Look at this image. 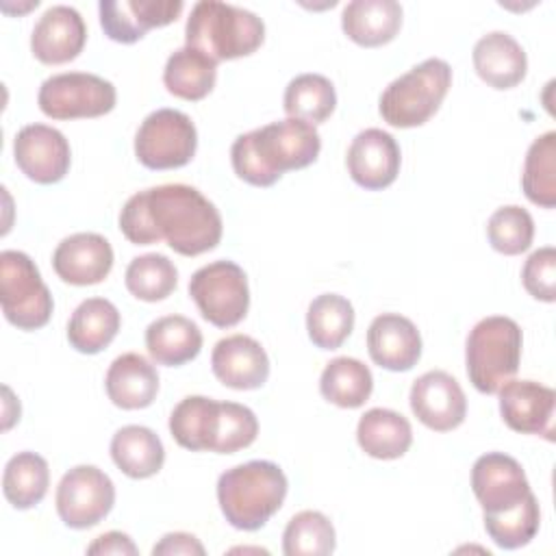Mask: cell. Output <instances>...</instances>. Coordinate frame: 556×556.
Here are the masks:
<instances>
[{"label": "cell", "instance_id": "obj_1", "mask_svg": "<svg viewBox=\"0 0 556 556\" xmlns=\"http://www.w3.org/2000/svg\"><path fill=\"white\" fill-rule=\"evenodd\" d=\"M119 230L135 245L165 241L182 256L213 250L222 239V215L195 187L172 182L137 191L119 213Z\"/></svg>", "mask_w": 556, "mask_h": 556}, {"label": "cell", "instance_id": "obj_2", "mask_svg": "<svg viewBox=\"0 0 556 556\" xmlns=\"http://www.w3.org/2000/svg\"><path fill=\"white\" fill-rule=\"evenodd\" d=\"M319 150L317 128L304 119L287 117L239 135L230 148V161L241 180L271 187L285 172L315 163Z\"/></svg>", "mask_w": 556, "mask_h": 556}, {"label": "cell", "instance_id": "obj_3", "mask_svg": "<svg viewBox=\"0 0 556 556\" xmlns=\"http://www.w3.org/2000/svg\"><path fill=\"white\" fill-rule=\"evenodd\" d=\"M169 432L185 450L232 454L254 443L258 419L243 404L189 395L172 410Z\"/></svg>", "mask_w": 556, "mask_h": 556}, {"label": "cell", "instance_id": "obj_4", "mask_svg": "<svg viewBox=\"0 0 556 556\" xmlns=\"http://www.w3.org/2000/svg\"><path fill=\"white\" fill-rule=\"evenodd\" d=\"M287 476L271 460H250L226 469L217 480V502L237 530L263 528L287 497Z\"/></svg>", "mask_w": 556, "mask_h": 556}, {"label": "cell", "instance_id": "obj_5", "mask_svg": "<svg viewBox=\"0 0 556 556\" xmlns=\"http://www.w3.org/2000/svg\"><path fill=\"white\" fill-rule=\"evenodd\" d=\"M263 39L265 24L256 13L217 0L195 2L185 26L187 46L215 63L248 56Z\"/></svg>", "mask_w": 556, "mask_h": 556}, {"label": "cell", "instance_id": "obj_6", "mask_svg": "<svg viewBox=\"0 0 556 556\" xmlns=\"http://www.w3.org/2000/svg\"><path fill=\"white\" fill-rule=\"evenodd\" d=\"M521 345L523 337L515 319L504 315L480 319L471 328L465 345V365L471 384L480 393H497L517 374Z\"/></svg>", "mask_w": 556, "mask_h": 556}, {"label": "cell", "instance_id": "obj_7", "mask_svg": "<svg viewBox=\"0 0 556 556\" xmlns=\"http://www.w3.org/2000/svg\"><path fill=\"white\" fill-rule=\"evenodd\" d=\"M450 85L452 67L443 59H426L389 83L380 96L378 111L389 126H421L439 111Z\"/></svg>", "mask_w": 556, "mask_h": 556}, {"label": "cell", "instance_id": "obj_8", "mask_svg": "<svg viewBox=\"0 0 556 556\" xmlns=\"http://www.w3.org/2000/svg\"><path fill=\"white\" fill-rule=\"evenodd\" d=\"M0 304L9 324L37 330L50 321L54 302L33 258L20 250L0 252Z\"/></svg>", "mask_w": 556, "mask_h": 556}, {"label": "cell", "instance_id": "obj_9", "mask_svg": "<svg viewBox=\"0 0 556 556\" xmlns=\"http://www.w3.org/2000/svg\"><path fill=\"white\" fill-rule=\"evenodd\" d=\"M189 295L200 315L217 328L237 326L250 308L245 271L232 261H215L193 271Z\"/></svg>", "mask_w": 556, "mask_h": 556}, {"label": "cell", "instance_id": "obj_10", "mask_svg": "<svg viewBox=\"0 0 556 556\" xmlns=\"http://www.w3.org/2000/svg\"><path fill=\"white\" fill-rule=\"evenodd\" d=\"M198 148L191 117L176 109H156L135 135V154L148 169H176L187 165Z\"/></svg>", "mask_w": 556, "mask_h": 556}, {"label": "cell", "instance_id": "obj_11", "mask_svg": "<svg viewBox=\"0 0 556 556\" xmlns=\"http://www.w3.org/2000/svg\"><path fill=\"white\" fill-rule=\"evenodd\" d=\"M117 91L98 74L65 72L46 78L39 87V109L52 119L100 117L113 111Z\"/></svg>", "mask_w": 556, "mask_h": 556}, {"label": "cell", "instance_id": "obj_12", "mask_svg": "<svg viewBox=\"0 0 556 556\" xmlns=\"http://www.w3.org/2000/svg\"><path fill=\"white\" fill-rule=\"evenodd\" d=\"M56 513L74 530L100 523L115 504L113 480L93 465H78L63 473L56 486Z\"/></svg>", "mask_w": 556, "mask_h": 556}, {"label": "cell", "instance_id": "obj_13", "mask_svg": "<svg viewBox=\"0 0 556 556\" xmlns=\"http://www.w3.org/2000/svg\"><path fill=\"white\" fill-rule=\"evenodd\" d=\"M471 489L486 515L510 510L532 493L523 467L502 452H489L473 463Z\"/></svg>", "mask_w": 556, "mask_h": 556}, {"label": "cell", "instance_id": "obj_14", "mask_svg": "<svg viewBox=\"0 0 556 556\" xmlns=\"http://www.w3.org/2000/svg\"><path fill=\"white\" fill-rule=\"evenodd\" d=\"M15 163L30 180L39 185L59 182L72 163V150L65 135L46 124L20 128L13 141Z\"/></svg>", "mask_w": 556, "mask_h": 556}, {"label": "cell", "instance_id": "obj_15", "mask_svg": "<svg viewBox=\"0 0 556 556\" xmlns=\"http://www.w3.org/2000/svg\"><path fill=\"white\" fill-rule=\"evenodd\" d=\"M497 393L500 415L510 430L554 441V389L534 380H508Z\"/></svg>", "mask_w": 556, "mask_h": 556}, {"label": "cell", "instance_id": "obj_16", "mask_svg": "<svg viewBox=\"0 0 556 556\" xmlns=\"http://www.w3.org/2000/svg\"><path fill=\"white\" fill-rule=\"evenodd\" d=\"M408 400L415 417L437 432L458 428L467 415V397L460 384L443 369L419 376L410 387Z\"/></svg>", "mask_w": 556, "mask_h": 556}, {"label": "cell", "instance_id": "obj_17", "mask_svg": "<svg viewBox=\"0 0 556 556\" xmlns=\"http://www.w3.org/2000/svg\"><path fill=\"white\" fill-rule=\"evenodd\" d=\"M100 24L109 39L135 43L150 28L172 24L185 9L182 0H102Z\"/></svg>", "mask_w": 556, "mask_h": 556}, {"label": "cell", "instance_id": "obj_18", "mask_svg": "<svg viewBox=\"0 0 556 556\" xmlns=\"http://www.w3.org/2000/svg\"><path fill=\"white\" fill-rule=\"evenodd\" d=\"M400 146L382 128L361 130L352 139L345 156L352 180L369 191L389 187L400 174Z\"/></svg>", "mask_w": 556, "mask_h": 556}, {"label": "cell", "instance_id": "obj_19", "mask_svg": "<svg viewBox=\"0 0 556 556\" xmlns=\"http://www.w3.org/2000/svg\"><path fill=\"white\" fill-rule=\"evenodd\" d=\"M87 41V26L80 13L67 4H54L43 11L30 35V50L46 65L74 61Z\"/></svg>", "mask_w": 556, "mask_h": 556}, {"label": "cell", "instance_id": "obj_20", "mask_svg": "<svg viewBox=\"0 0 556 556\" xmlns=\"http://www.w3.org/2000/svg\"><path fill=\"white\" fill-rule=\"evenodd\" d=\"M52 267L63 282L76 287L98 285L113 267V248L98 232H76L56 245Z\"/></svg>", "mask_w": 556, "mask_h": 556}, {"label": "cell", "instance_id": "obj_21", "mask_svg": "<svg viewBox=\"0 0 556 556\" xmlns=\"http://www.w3.org/2000/svg\"><path fill=\"white\" fill-rule=\"evenodd\" d=\"M211 367L222 384L237 391L258 389L269 376L267 352L248 334H230L219 339L211 354Z\"/></svg>", "mask_w": 556, "mask_h": 556}, {"label": "cell", "instance_id": "obj_22", "mask_svg": "<svg viewBox=\"0 0 556 556\" xmlns=\"http://www.w3.org/2000/svg\"><path fill=\"white\" fill-rule=\"evenodd\" d=\"M367 350L376 365L389 371H408L421 356L417 326L400 313H382L367 328Z\"/></svg>", "mask_w": 556, "mask_h": 556}, {"label": "cell", "instance_id": "obj_23", "mask_svg": "<svg viewBox=\"0 0 556 556\" xmlns=\"http://www.w3.org/2000/svg\"><path fill=\"white\" fill-rule=\"evenodd\" d=\"M471 59L478 76L493 89H513L526 78L528 56L521 43L504 30H493L480 37Z\"/></svg>", "mask_w": 556, "mask_h": 556}, {"label": "cell", "instance_id": "obj_24", "mask_svg": "<svg viewBox=\"0 0 556 556\" xmlns=\"http://www.w3.org/2000/svg\"><path fill=\"white\" fill-rule=\"evenodd\" d=\"M104 387L109 400L115 406L124 410H137L154 402L159 393V374L146 356L126 352L109 365Z\"/></svg>", "mask_w": 556, "mask_h": 556}, {"label": "cell", "instance_id": "obj_25", "mask_svg": "<svg viewBox=\"0 0 556 556\" xmlns=\"http://www.w3.org/2000/svg\"><path fill=\"white\" fill-rule=\"evenodd\" d=\"M402 26V7L395 0H352L343 7L341 28L354 43L378 48L389 43Z\"/></svg>", "mask_w": 556, "mask_h": 556}, {"label": "cell", "instance_id": "obj_26", "mask_svg": "<svg viewBox=\"0 0 556 556\" xmlns=\"http://www.w3.org/2000/svg\"><path fill=\"white\" fill-rule=\"evenodd\" d=\"M146 348L154 363L180 367L200 354L202 332L189 317L165 315L148 326Z\"/></svg>", "mask_w": 556, "mask_h": 556}, {"label": "cell", "instance_id": "obj_27", "mask_svg": "<svg viewBox=\"0 0 556 556\" xmlns=\"http://www.w3.org/2000/svg\"><path fill=\"white\" fill-rule=\"evenodd\" d=\"M356 441L367 456L393 460L408 452L413 428L404 415L391 408H369L358 419Z\"/></svg>", "mask_w": 556, "mask_h": 556}, {"label": "cell", "instance_id": "obj_28", "mask_svg": "<svg viewBox=\"0 0 556 556\" xmlns=\"http://www.w3.org/2000/svg\"><path fill=\"white\" fill-rule=\"evenodd\" d=\"M119 311L104 298H89L80 302L67 321V341L76 352H102L119 330Z\"/></svg>", "mask_w": 556, "mask_h": 556}, {"label": "cell", "instance_id": "obj_29", "mask_svg": "<svg viewBox=\"0 0 556 556\" xmlns=\"http://www.w3.org/2000/svg\"><path fill=\"white\" fill-rule=\"evenodd\" d=\"M111 458L122 473L141 480L161 471L165 463V447L154 430L130 424L113 434Z\"/></svg>", "mask_w": 556, "mask_h": 556}, {"label": "cell", "instance_id": "obj_30", "mask_svg": "<svg viewBox=\"0 0 556 556\" xmlns=\"http://www.w3.org/2000/svg\"><path fill=\"white\" fill-rule=\"evenodd\" d=\"M215 78L217 63L189 46L172 52L163 70L167 91L189 102L206 98L215 87Z\"/></svg>", "mask_w": 556, "mask_h": 556}, {"label": "cell", "instance_id": "obj_31", "mask_svg": "<svg viewBox=\"0 0 556 556\" xmlns=\"http://www.w3.org/2000/svg\"><path fill=\"white\" fill-rule=\"evenodd\" d=\"M50 484V469L43 456L35 452H17L4 467L2 473V491L7 502L17 508L26 510L37 506Z\"/></svg>", "mask_w": 556, "mask_h": 556}, {"label": "cell", "instance_id": "obj_32", "mask_svg": "<svg viewBox=\"0 0 556 556\" xmlns=\"http://www.w3.org/2000/svg\"><path fill=\"white\" fill-rule=\"evenodd\" d=\"M374 389L371 371L365 363L352 356L332 358L319 378L321 395L341 406V408H358L363 406Z\"/></svg>", "mask_w": 556, "mask_h": 556}, {"label": "cell", "instance_id": "obj_33", "mask_svg": "<svg viewBox=\"0 0 556 556\" xmlns=\"http://www.w3.org/2000/svg\"><path fill=\"white\" fill-rule=\"evenodd\" d=\"M354 328V308L350 300L337 293L317 295L306 311V330L319 350H337Z\"/></svg>", "mask_w": 556, "mask_h": 556}, {"label": "cell", "instance_id": "obj_34", "mask_svg": "<svg viewBox=\"0 0 556 556\" xmlns=\"http://www.w3.org/2000/svg\"><path fill=\"white\" fill-rule=\"evenodd\" d=\"M521 187L532 204L543 208L556 206V132L547 130L536 137L526 154Z\"/></svg>", "mask_w": 556, "mask_h": 556}, {"label": "cell", "instance_id": "obj_35", "mask_svg": "<svg viewBox=\"0 0 556 556\" xmlns=\"http://www.w3.org/2000/svg\"><path fill=\"white\" fill-rule=\"evenodd\" d=\"M282 106L289 117L304 119L313 126L321 124L332 115L337 106L334 85L321 74H300L289 80Z\"/></svg>", "mask_w": 556, "mask_h": 556}, {"label": "cell", "instance_id": "obj_36", "mask_svg": "<svg viewBox=\"0 0 556 556\" xmlns=\"http://www.w3.org/2000/svg\"><path fill=\"white\" fill-rule=\"evenodd\" d=\"M337 545L330 519L319 510L293 515L282 532V552L287 556H326Z\"/></svg>", "mask_w": 556, "mask_h": 556}, {"label": "cell", "instance_id": "obj_37", "mask_svg": "<svg viewBox=\"0 0 556 556\" xmlns=\"http://www.w3.org/2000/svg\"><path fill=\"white\" fill-rule=\"evenodd\" d=\"M126 289L143 302L165 300L178 282V271L165 254H141L126 267Z\"/></svg>", "mask_w": 556, "mask_h": 556}, {"label": "cell", "instance_id": "obj_38", "mask_svg": "<svg viewBox=\"0 0 556 556\" xmlns=\"http://www.w3.org/2000/svg\"><path fill=\"white\" fill-rule=\"evenodd\" d=\"M484 530L493 539L497 547L517 549L528 545L541 526V510L534 493H530L521 504L510 510L486 515L484 513Z\"/></svg>", "mask_w": 556, "mask_h": 556}, {"label": "cell", "instance_id": "obj_39", "mask_svg": "<svg viewBox=\"0 0 556 556\" xmlns=\"http://www.w3.org/2000/svg\"><path fill=\"white\" fill-rule=\"evenodd\" d=\"M486 237H489L491 248L497 250L500 254H506V256L521 254L530 248V243L534 239L532 215L517 204L500 206L489 217Z\"/></svg>", "mask_w": 556, "mask_h": 556}, {"label": "cell", "instance_id": "obj_40", "mask_svg": "<svg viewBox=\"0 0 556 556\" xmlns=\"http://www.w3.org/2000/svg\"><path fill=\"white\" fill-rule=\"evenodd\" d=\"M521 280L526 291L541 300V302H554L556 300V250L552 245L534 250L523 269Z\"/></svg>", "mask_w": 556, "mask_h": 556}, {"label": "cell", "instance_id": "obj_41", "mask_svg": "<svg viewBox=\"0 0 556 556\" xmlns=\"http://www.w3.org/2000/svg\"><path fill=\"white\" fill-rule=\"evenodd\" d=\"M154 556H172V554H204V545L187 532H169L165 534L154 547H152Z\"/></svg>", "mask_w": 556, "mask_h": 556}, {"label": "cell", "instance_id": "obj_42", "mask_svg": "<svg viewBox=\"0 0 556 556\" xmlns=\"http://www.w3.org/2000/svg\"><path fill=\"white\" fill-rule=\"evenodd\" d=\"M87 554H130V556H135L137 554V545L132 543V539L128 534L111 530V532L100 534L87 547Z\"/></svg>", "mask_w": 556, "mask_h": 556}]
</instances>
